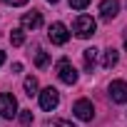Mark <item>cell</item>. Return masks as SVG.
<instances>
[{
  "label": "cell",
  "mask_w": 127,
  "mask_h": 127,
  "mask_svg": "<svg viewBox=\"0 0 127 127\" xmlns=\"http://www.w3.org/2000/svg\"><path fill=\"white\" fill-rule=\"evenodd\" d=\"M95 28H97V23L92 20V15H77V18H75V23H72L75 35H77V37H82V40L92 37V35H95Z\"/></svg>",
  "instance_id": "obj_1"
},
{
  "label": "cell",
  "mask_w": 127,
  "mask_h": 127,
  "mask_svg": "<svg viewBox=\"0 0 127 127\" xmlns=\"http://www.w3.org/2000/svg\"><path fill=\"white\" fill-rule=\"evenodd\" d=\"M55 70H57V77L65 82V85H75V82H77V70L70 65V60H67V57H62V60L57 62V67H55Z\"/></svg>",
  "instance_id": "obj_2"
},
{
  "label": "cell",
  "mask_w": 127,
  "mask_h": 127,
  "mask_svg": "<svg viewBox=\"0 0 127 127\" xmlns=\"http://www.w3.org/2000/svg\"><path fill=\"white\" fill-rule=\"evenodd\" d=\"M15 115H18V100L10 92H0V117L13 120Z\"/></svg>",
  "instance_id": "obj_3"
},
{
  "label": "cell",
  "mask_w": 127,
  "mask_h": 127,
  "mask_svg": "<svg viewBox=\"0 0 127 127\" xmlns=\"http://www.w3.org/2000/svg\"><path fill=\"white\" fill-rule=\"evenodd\" d=\"M47 37H50L52 45H65L70 40V32H67V28L62 25V23H52L47 28Z\"/></svg>",
  "instance_id": "obj_4"
},
{
  "label": "cell",
  "mask_w": 127,
  "mask_h": 127,
  "mask_svg": "<svg viewBox=\"0 0 127 127\" xmlns=\"http://www.w3.org/2000/svg\"><path fill=\"white\" fill-rule=\"evenodd\" d=\"M37 97H40V107H42V110H47V112H52V110L60 105V95H57V90H55V87H45Z\"/></svg>",
  "instance_id": "obj_5"
},
{
  "label": "cell",
  "mask_w": 127,
  "mask_h": 127,
  "mask_svg": "<svg viewBox=\"0 0 127 127\" xmlns=\"http://www.w3.org/2000/svg\"><path fill=\"white\" fill-rule=\"evenodd\" d=\"M72 112H75V117H77V120H82V122H90V120L95 117V107H92V102H90V100H85V97L75 102Z\"/></svg>",
  "instance_id": "obj_6"
},
{
  "label": "cell",
  "mask_w": 127,
  "mask_h": 127,
  "mask_svg": "<svg viewBox=\"0 0 127 127\" xmlns=\"http://www.w3.org/2000/svg\"><path fill=\"white\" fill-rule=\"evenodd\" d=\"M107 92H110L112 102H117V105L127 102V82H125V80H112L110 87H107Z\"/></svg>",
  "instance_id": "obj_7"
},
{
  "label": "cell",
  "mask_w": 127,
  "mask_h": 127,
  "mask_svg": "<svg viewBox=\"0 0 127 127\" xmlns=\"http://www.w3.org/2000/svg\"><path fill=\"white\" fill-rule=\"evenodd\" d=\"M117 13H120V0H102V3H100L102 20H115Z\"/></svg>",
  "instance_id": "obj_8"
},
{
  "label": "cell",
  "mask_w": 127,
  "mask_h": 127,
  "mask_svg": "<svg viewBox=\"0 0 127 127\" xmlns=\"http://www.w3.org/2000/svg\"><path fill=\"white\" fill-rule=\"evenodd\" d=\"M20 23H23V28H25V30H37V28L42 25V13H37V10H32V13H25Z\"/></svg>",
  "instance_id": "obj_9"
},
{
  "label": "cell",
  "mask_w": 127,
  "mask_h": 127,
  "mask_svg": "<svg viewBox=\"0 0 127 127\" xmlns=\"http://www.w3.org/2000/svg\"><path fill=\"white\" fill-rule=\"evenodd\" d=\"M117 60H120V52H117L115 47H107V50H105V57H102V67L112 70V67L117 65Z\"/></svg>",
  "instance_id": "obj_10"
},
{
  "label": "cell",
  "mask_w": 127,
  "mask_h": 127,
  "mask_svg": "<svg viewBox=\"0 0 127 127\" xmlns=\"http://www.w3.org/2000/svg\"><path fill=\"white\" fill-rule=\"evenodd\" d=\"M97 55H100V50H95V47H87L85 50V67L92 72L95 70V65H97Z\"/></svg>",
  "instance_id": "obj_11"
},
{
  "label": "cell",
  "mask_w": 127,
  "mask_h": 127,
  "mask_svg": "<svg viewBox=\"0 0 127 127\" xmlns=\"http://www.w3.org/2000/svg\"><path fill=\"white\" fill-rule=\"evenodd\" d=\"M23 87H25V95H30V97H32V95H40V92H37V90H40V85H37V77H32V75H30V77H25Z\"/></svg>",
  "instance_id": "obj_12"
},
{
  "label": "cell",
  "mask_w": 127,
  "mask_h": 127,
  "mask_svg": "<svg viewBox=\"0 0 127 127\" xmlns=\"http://www.w3.org/2000/svg\"><path fill=\"white\" fill-rule=\"evenodd\" d=\"M47 62H50V57H47V52L42 50V47H37L35 50V65L42 70V67H47Z\"/></svg>",
  "instance_id": "obj_13"
},
{
  "label": "cell",
  "mask_w": 127,
  "mask_h": 127,
  "mask_svg": "<svg viewBox=\"0 0 127 127\" xmlns=\"http://www.w3.org/2000/svg\"><path fill=\"white\" fill-rule=\"evenodd\" d=\"M10 42H13L15 47H20V45L25 42V32H23L20 28H18V30H13V32H10Z\"/></svg>",
  "instance_id": "obj_14"
},
{
  "label": "cell",
  "mask_w": 127,
  "mask_h": 127,
  "mask_svg": "<svg viewBox=\"0 0 127 127\" xmlns=\"http://www.w3.org/2000/svg\"><path fill=\"white\" fill-rule=\"evenodd\" d=\"M20 125H23V127L32 125V112H30V110H23V112H20Z\"/></svg>",
  "instance_id": "obj_15"
},
{
  "label": "cell",
  "mask_w": 127,
  "mask_h": 127,
  "mask_svg": "<svg viewBox=\"0 0 127 127\" xmlns=\"http://www.w3.org/2000/svg\"><path fill=\"white\" fill-rule=\"evenodd\" d=\"M70 3V8H75V10H85L87 5H90V0H67Z\"/></svg>",
  "instance_id": "obj_16"
},
{
  "label": "cell",
  "mask_w": 127,
  "mask_h": 127,
  "mask_svg": "<svg viewBox=\"0 0 127 127\" xmlns=\"http://www.w3.org/2000/svg\"><path fill=\"white\" fill-rule=\"evenodd\" d=\"M45 127H75L72 122H67V120H52L50 125H45Z\"/></svg>",
  "instance_id": "obj_17"
},
{
  "label": "cell",
  "mask_w": 127,
  "mask_h": 127,
  "mask_svg": "<svg viewBox=\"0 0 127 127\" xmlns=\"http://www.w3.org/2000/svg\"><path fill=\"white\" fill-rule=\"evenodd\" d=\"M3 3H8V5H13V8H20V5L28 3V0H3Z\"/></svg>",
  "instance_id": "obj_18"
},
{
  "label": "cell",
  "mask_w": 127,
  "mask_h": 127,
  "mask_svg": "<svg viewBox=\"0 0 127 127\" xmlns=\"http://www.w3.org/2000/svg\"><path fill=\"white\" fill-rule=\"evenodd\" d=\"M3 62H5V52H3V50H0V65H3Z\"/></svg>",
  "instance_id": "obj_19"
},
{
  "label": "cell",
  "mask_w": 127,
  "mask_h": 127,
  "mask_svg": "<svg viewBox=\"0 0 127 127\" xmlns=\"http://www.w3.org/2000/svg\"><path fill=\"white\" fill-rule=\"evenodd\" d=\"M47 3H52V5H55V3H57V0H47Z\"/></svg>",
  "instance_id": "obj_20"
},
{
  "label": "cell",
  "mask_w": 127,
  "mask_h": 127,
  "mask_svg": "<svg viewBox=\"0 0 127 127\" xmlns=\"http://www.w3.org/2000/svg\"><path fill=\"white\" fill-rule=\"evenodd\" d=\"M125 50H127V40H125Z\"/></svg>",
  "instance_id": "obj_21"
}]
</instances>
